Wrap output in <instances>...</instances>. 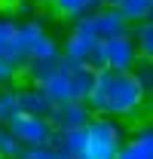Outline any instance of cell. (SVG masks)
Wrapping results in <instances>:
<instances>
[{
	"label": "cell",
	"instance_id": "cell-7",
	"mask_svg": "<svg viewBox=\"0 0 153 159\" xmlns=\"http://www.w3.org/2000/svg\"><path fill=\"white\" fill-rule=\"evenodd\" d=\"M92 116L95 113L89 110V104L74 98V101H64V104H55L49 113V122L55 132H71V129H86Z\"/></svg>",
	"mask_w": 153,
	"mask_h": 159
},
{
	"label": "cell",
	"instance_id": "cell-16",
	"mask_svg": "<svg viewBox=\"0 0 153 159\" xmlns=\"http://www.w3.org/2000/svg\"><path fill=\"white\" fill-rule=\"evenodd\" d=\"M116 9L132 21V25L153 19V0H119V3H116Z\"/></svg>",
	"mask_w": 153,
	"mask_h": 159
},
{
	"label": "cell",
	"instance_id": "cell-11",
	"mask_svg": "<svg viewBox=\"0 0 153 159\" xmlns=\"http://www.w3.org/2000/svg\"><path fill=\"white\" fill-rule=\"evenodd\" d=\"M116 159H153V129L141 125L135 135H126Z\"/></svg>",
	"mask_w": 153,
	"mask_h": 159
},
{
	"label": "cell",
	"instance_id": "cell-12",
	"mask_svg": "<svg viewBox=\"0 0 153 159\" xmlns=\"http://www.w3.org/2000/svg\"><path fill=\"white\" fill-rule=\"evenodd\" d=\"M67 77H71V86H74V98L86 101L92 95V89H95L98 70L92 64H71V67H67Z\"/></svg>",
	"mask_w": 153,
	"mask_h": 159
},
{
	"label": "cell",
	"instance_id": "cell-15",
	"mask_svg": "<svg viewBox=\"0 0 153 159\" xmlns=\"http://www.w3.org/2000/svg\"><path fill=\"white\" fill-rule=\"evenodd\" d=\"M43 86V92L49 95L52 104H64V101H74V86H71V77H67V67L55 74V77H49L46 83H40Z\"/></svg>",
	"mask_w": 153,
	"mask_h": 159
},
{
	"label": "cell",
	"instance_id": "cell-5",
	"mask_svg": "<svg viewBox=\"0 0 153 159\" xmlns=\"http://www.w3.org/2000/svg\"><path fill=\"white\" fill-rule=\"evenodd\" d=\"M9 129L19 135V141L25 147H31V144H52L55 141V129H52L49 116H37V113L19 110L12 116V122H9Z\"/></svg>",
	"mask_w": 153,
	"mask_h": 159
},
{
	"label": "cell",
	"instance_id": "cell-2",
	"mask_svg": "<svg viewBox=\"0 0 153 159\" xmlns=\"http://www.w3.org/2000/svg\"><path fill=\"white\" fill-rule=\"evenodd\" d=\"M89 144H86V159H116L123 141H126V122L107 113H95L86 125Z\"/></svg>",
	"mask_w": 153,
	"mask_h": 159
},
{
	"label": "cell",
	"instance_id": "cell-27",
	"mask_svg": "<svg viewBox=\"0 0 153 159\" xmlns=\"http://www.w3.org/2000/svg\"><path fill=\"white\" fill-rule=\"evenodd\" d=\"M150 110H153V98H150Z\"/></svg>",
	"mask_w": 153,
	"mask_h": 159
},
{
	"label": "cell",
	"instance_id": "cell-24",
	"mask_svg": "<svg viewBox=\"0 0 153 159\" xmlns=\"http://www.w3.org/2000/svg\"><path fill=\"white\" fill-rule=\"evenodd\" d=\"M119 0H101V6H116Z\"/></svg>",
	"mask_w": 153,
	"mask_h": 159
},
{
	"label": "cell",
	"instance_id": "cell-25",
	"mask_svg": "<svg viewBox=\"0 0 153 159\" xmlns=\"http://www.w3.org/2000/svg\"><path fill=\"white\" fill-rule=\"evenodd\" d=\"M37 3H43V6H52V0H37Z\"/></svg>",
	"mask_w": 153,
	"mask_h": 159
},
{
	"label": "cell",
	"instance_id": "cell-13",
	"mask_svg": "<svg viewBox=\"0 0 153 159\" xmlns=\"http://www.w3.org/2000/svg\"><path fill=\"white\" fill-rule=\"evenodd\" d=\"M55 144L64 156L86 159V144H89V132L86 129H71V132H55Z\"/></svg>",
	"mask_w": 153,
	"mask_h": 159
},
{
	"label": "cell",
	"instance_id": "cell-21",
	"mask_svg": "<svg viewBox=\"0 0 153 159\" xmlns=\"http://www.w3.org/2000/svg\"><path fill=\"white\" fill-rule=\"evenodd\" d=\"M25 144L19 141V135L9 125H0V159H19Z\"/></svg>",
	"mask_w": 153,
	"mask_h": 159
},
{
	"label": "cell",
	"instance_id": "cell-18",
	"mask_svg": "<svg viewBox=\"0 0 153 159\" xmlns=\"http://www.w3.org/2000/svg\"><path fill=\"white\" fill-rule=\"evenodd\" d=\"M16 31H19V19H9V16L0 19V52L12 55V58H19V52H16Z\"/></svg>",
	"mask_w": 153,
	"mask_h": 159
},
{
	"label": "cell",
	"instance_id": "cell-22",
	"mask_svg": "<svg viewBox=\"0 0 153 159\" xmlns=\"http://www.w3.org/2000/svg\"><path fill=\"white\" fill-rule=\"evenodd\" d=\"M132 74H135V80L141 83V89L147 92V98H153V58H141L135 61V67H132Z\"/></svg>",
	"mask_w": 153,
	"mask_h": 159
},
{
	"label": "cell",
	"instance_id": "cell-9",
	"mask_svg": "<svg viewBox=\"0 0 153 159\" xmlns=\"http://www.w3.org/2000/svg\"><path fill=\"white\" fill-rule=\"evenodd\" d=\"M61 70H64V58H61V52H55V55H40V58H28V61H25V67H21V80L40 86V83H46L49 77H55V74H61Z\"/></svg>",
	"mask_w": 153,
	"mask_h": 159
},
{
	"label": "cell",
	"instance_id": "cell-10",
	"mask_svg": "<svg viewBox=\"0 0 153 159\" xmlns=\"http://www.w3.org/2000/svg\"><path fill=\"white\" fill-rule=\"evenodd\" d=\"M16 92H19V107L25 113H37V116H49L52 113V101L49 95L43 92V86H34V83H25L21 80L19 86H16Z\"/></svg>",
	"mask_w": 153,
	"mask_h": 159
},
{
	"label": "cell",
	"instance_id": "cell-3",
	"mask_svg": "<svg viewBox=\"0 0 153 159\" xmlns=\"http://www.w3.org/2000/svg\"><path fill=\"white\" fill-rule=\"evenodd\" d=\"M16 52L21 61H28V58H40V55H55V52H61V46L43 28L40 19H25L19 21V31H16Z\"/></svg>",
	"mask_w": 153,
	"mask_h": 159
},
{
	"label": "cell",
	"instance_id": "cell-17",
	"mask_svg": "<svg viewBox=\"0 0 153 159\" xmlns=\"http://www.w3.org/2000/svg\"><path fill=\"white\" fill-rule=\"evenodd\" d=\"M21 107H19V92H16V86H0V125H9Z\"/></svg>",
	"mask_w": 153,
	"mask_h": 159
},
{
	"label": "cell",
	"instance_id": "cell-1",
	"mask_svg": "<svg viewBox=\"0 0 153 159\" xmlns=\"http://www.w3.org/2000/svg\"><path fill=\"white\" fill-rule=\"evenodd\" d=\"M150 98L141 89V83L135 80L132 70L104 67V70H98L95 89L86 98V104H89L92 113H107V116H116L123 122H135L144 113V104Z\"/></svg>",
	"mask_w": 153,
	"mask_h": 159
},
{
	"label": "cell",
	"instance_id": "cell-14",
	"mask_svg": "<svg viewBox=\"0 0 153 159\" xmlns=\"http://www.w3.org/2000/svg\"><path fill=\"white\" fill-rule=\"evenodd\" d=\"M101 0H52V12L64 21H80L83 16L95 12Z\"/></svg>",
	"mask_w": 153,
	"mask_h": 159
},
{
	"label": "cell",
	"instance_id": "cell-23",
	"mask_svg": "<svg viewBox=\"0 0 153 159\" xmlns=\"http://www.w3.org/2000/svg\"><path fill=\"white\" fill-rule=\"evenodd\" d=\"M19 159H61V150L55 144H31L21 150Z\"/></svg>",
	"mask_w": 153,
	"mask_h": 159
},
{
	"label": "cell",
	"instance_id": "cell-6",
	"mask_svg": "<svg viewBox=\"0 0 153 159\" xmlns=\"http://www.w3.org/2000/svg\"><path fill=\"white\" fill-rule=\"evenodd\" d=\"M101 55H104V67L132 70L135 61L141 58V49H138V43H135L132 34H119V37L101 40Z\"/></svg>",
	"mask_w": 153,
	"mask_h": 159
},
{
	"label": "cell",
	"instance_id": "cell-26",
	"mask_svg": "<svg viewBox=\"0 0 153 159\" xmlns=\"http://www.w3.org/2000/svg\"><path fill=\"white\" fill-rule=\"evenodd\" d=\"M147 125H150V129H153V116H150V122H147Z\"/></svg>",
	"mask_w": 153,
	"mask_h": 159
},
{
	"label": "cell",
	"instance_id": "cell-4",
	"mask_svg": "<svg viewBox=\"0 0 153 159\" xmlns=\"http://www.w3.org/2000/svg\"><path fill=\"white\" fill-rule=\"evenodd\" d=\"M74 28L86 31L95 40H110V37H119V34H132V21L126 19L116 6H98L95 12H89L80 21H74Z\"/></svg>",
	"mask_w": 153,
	"mask_h": 159
},
{
	"label": "cell",
	"instance_id": "cell-19",
	"mask_svg": "<svg viewBox=\"0 0 153 159\" xmlns=\"http://www.w3.org/2000/svg\"><path fill=\"white\" fill-rule=\"evenodd\" d=\"M21 67H25V61L0 52V86H19L21 83Z\"/></svg>",
	"mask_w": 153,
	"mask_h": 159
},
{
	"label": "cell",
	"instance_id": "cell-20",
	"mask_svg": "<svg viewBox=\"0 0 153 159\" xmlns=\"http://www.w3.org/2000/svg\"><path fill=\"white\" fill-rule=\"evenodd\" d=\"M132 37L138 43V49H141V55L144 58H153V19L132 25Z\"/></svg>",
	"mask_w": 153,
	"mask_h": 159
},
{
	"label": "cell",
	"instance_id": "cell-8",
	"mask_svg": "<svg viewBox=\"0 0 153 159\" xmlns=\"http://www.w3.org/2000/svg\"><path fill=\"white\" fill-rule=\"evenodd\" d=\"M95 37H89L86 31H80V28H71V34L64 37L61 43V58H64V67H71V64H89L92 58V52H95Z\"/></svg>",
	"mask_w": 153,
	"mask_h": 159
}]
</instances>
